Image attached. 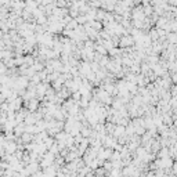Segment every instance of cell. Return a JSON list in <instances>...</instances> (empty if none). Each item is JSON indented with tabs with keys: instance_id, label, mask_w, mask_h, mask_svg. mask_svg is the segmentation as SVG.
<instances>
[{
	"instance_id": "6da1fadb",
	"label": "cell",
	"mask_w": 177,
	"mask_h": 177,
	"mask_svg": "<svg viewBox=\"0 0 177 177\" xmlns=\"http://www.w3.org/2000/svg\"><path fill=\"white\" fill-rule=\"evenodd\" d=\"M134 43V40H133V37L130 36H125L121 39V46L122 47H126V46H130V44H133Z\"/></svg>"
}]
</instances>
